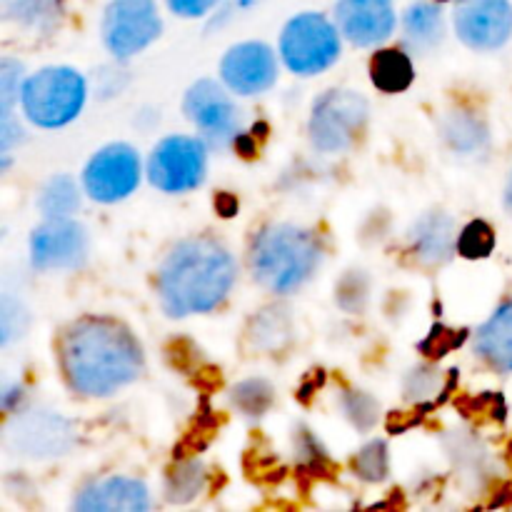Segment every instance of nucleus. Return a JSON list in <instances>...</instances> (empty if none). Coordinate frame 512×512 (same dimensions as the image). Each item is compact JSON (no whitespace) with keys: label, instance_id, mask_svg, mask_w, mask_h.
<instances>
[{"label":"nucleus","instance_id":"39448f33","mask_svg":"<svg viewBox=\"0 0 512 512\" xmlns=\"http://www.w3.org/2000/svg\"><path fill=\"white\" fill-rule=\"evenodd\" d=\"M283 63L295 75H318L338 60L340 33L325 15L300 13L280 35Z\"/></svg>","mask_w":512,"mask_h":512},{"label":"nucleus","instance_id":"e433bc0d","mask_svg":"<svg viewBox=\"0 0 512 512\" xmlns=\"http://www.w3.org/2000/svg\"><path fill=\"white\" fill-rule=\"evenodd\" d=\"M505 205L512 210V173H510V180H508V188H505Z\"/></svg>","mask_w":512,"mask_h":512},{"label":"nucleus","instance_id":"b1692460","mask_svg":"<svg viewBox=\"0 0 512 512\" xmlns=\"http://www.w3.org/2000/svg\"><path fill=\"white\" fill-rule=\"evenodd\" d=\"M205 488V468L198 460H183L175 465L165 480V498L170 503H190Z\"/></svg>","mask_w":512,"mask_h":512},{"label":"nucleus","instance_id":"7c9ffc66","mask_svg":"<svg viewBox=\"0 0 512 512\" xmlns=\"http://www.w3.org/2000/svg\"><path fill=\"white\" fill-rule=\"evenodd\" d=\"M440 385H443V378L433 368H418L405 380V393H408V400H413V403H425L430 395H435Z\"/></svg>","mask_w":512,"mask_h":512},{"label":"nucleus","instance_id":"dca6fc26","mask_svg":"<svg viewBox=\"0 0 512 512\" xmlns=\"http://www.w3.org/2000/svg\"><path fill=\"white\" fill-rule=\"evenodd\" d=\"M73 508L80 512H145L150 508V495L140 480L115 475L85 485Z\"/></svg>","mask_w":512,"mask_h":512},{"label":"nucleus","instance_id":"ddd939ff","mask_svg":"<svg viewBox=\"0 0 512 512\" xmlns=\"http://www.w3.org/2000/svg\"><path fill=\"white\" fill-rule=\"evenodd\" d=\"M88 253L85 230L70 218L45 220L30 235V260L38 270L80 268Z\"/></svg>","mask_w":512,"mask_h":512},{"label":"nucleus","instance_id":"0eeeda50","mask_svg":"<svg viewBox=\"0 0 512 512\" xmlns=\"http://www.w3.org/2000/svg\"><path fill=\"white\" fill-rule=\"evenodd\" d=\"M163 30L155 0H110L103 15V40L115 58L148 48Z\"/></svg>","mask_w":512,"mask_h":512},{"label":"nucleus","instance_id":"423d86ee","mask_svg":"<svg viewBox=\"0 0 512 512\" xmlns=\"http://www.w3.org/2000/svg\"><path fill=\"white\" fill-rule=\"evenodd\" d=\"M368 123V100L353 90H328L310 115V140L323 153H338L355 143Z\"/></svg>","mask_w":512,"mask_h":512},{"label":"nucleus","instance_id":"5701e85b","mask_svg":"<svg viewBox=\"0 0 512 512\" xmlns=\"http://www.w3.org/2000/svg\"><path fill=\"white\" fill-rule=\"evenodd\" d=\"M80 205V193L78 185L70 175H55L45 183V188L40 190L38 208L45 215V220L53 218H70V215L78 210Z\"/></svg>","mask_w":512,"mask_h":512},{"label":"nucleus","instance_id":"393cba45","mask_svg":"<svg viewBox=\"0 0 512 512\" xmlns=\"http://www.w3.org/2000/svg\"><path fill=\"white\" fill-rule=\"evenodd\" d=\"M233 405L240 410V413L250 415V418H258L265 410L273 405V385L268 380H243L240 385H235L233 393Z\"/></svg>","mask_w":512,"mask_h":512},{"label":"nucleus","instance_id":"2f4dec72","mask_svg":"<svg viewBox=\"0 0 512 512\" xmlns=\"http://www.w3.org/2000/svg\"><path fill=\"white\" fill-rule=\"evenodd\" d=\"M0 325H3V345H8L15 335H23L25 330L23 305L10 295H3V303H0Z\"/></svg>","mask_w":512,"mask_h":512},{"label":"nucleus","instance_id":"20e7f679","mask_svg":"<svg viewBox=\"0 0 512 512\" xmlns=\"http://www.w3.org/2000/svg\"><path fill=\"white\" fill-rule=\"evenodd\" d=\"M85 80L73 68H43L30 75L20 90V103L30 123L40 128H60L78 118L85 105Z\"/></svg>","mask_w":512,"mask_h":512},{"label":"nucleus","instance_id":"2eb2a0df","mask_svg":"<svg viewBox=\"0 0 512 512\" xmlns=\"http://www.w3.org/2000/svg\"><path fill=\"white\" fill-rule=\"evenodd\" d=\"M335 23L353 45H378L395 30L393 0H338Z\"/></svg>","mask_w":512,"mask_h":512},{"label":"nucleus","instance_id":"f704fd0d","mask_svg":"<svg viewBox=\"0 0 512 512\" xmlns=\"http://www.w3.org/2000/svg\"><path fill=\"white\" fill-rule=\"evenodd\" d=\"M215 208H218V213L225 215V218H233V215L238 213V200L230 193H220L218 198H215Z\"/></svg>","mask_w":512,"mask_h":512},{"label":"nucleus","instance_id":"bb28decb","mask_svg":"<svg viewBox=\"0 0 512 512\" xmlns=\"http://www.w3.org/2000/svg\"><path fill=\"white\" fill-rule=\"evenodd\" d=\"M495 250V230L485 220H473L458 235V253L468 260L488 258Z\"/></svg>","mask_w":512,"mask_h":512},{"label":"nucleus","instance_id":"cd10ccee","mask_svg":"<svg viewBox=\"0 0 512 512\" xmlns=\"http://www.w3.org/2000/svg\"><path fill=\"white\" fill-rule=\"evenodd\" d=\"M340 405L345 410V418L358 430H370L380 418V408L375 403V398L363 393V390H345L343 398H340Z\"/></svg>","mask_w":512,"mask_h":512},{"label":"nucleus","instance_id":"6ab92c4d","mask_svg":"<svg viewBox=\"0 0 512 512\" xmlns=\"http://www.w3.org/2000/svg\"><path fill=\"white\" fill-rule=\"evenodd\" d=\"M403 30L405 40L413 45L415 50H430L443 40L445 23H443V10L435 3H420L410 5L403 15Z\"/></svg>","mask_w":512,"mask_h":512},{"label":"nucleus","instance_id":"473e14b6","mask_svg":"<svg viewBox=\"0 0 512 512\" xmlns=\"http://www.w3.org/2000/svg\"><path fill=\"white\" fill-rule=\"evenodd\" d=\"M168 8L175 15H183V18H200V15L210 13L220 0H165Z\"/></svg>","mask_w":512,"mask_h":512},{"label":"nucleus","instance_id":"9d476101","mask_svg":"<svg viewBox=\"0 0 512 512\" xmlns=\"http://www.w3.org/2000/svg\"><path fill=\"white\" fill-rule=\"evenodd\" d=\"M85 193L98 203H118L140 185V155L128 143L105 145L83 173Z\"/></svg>","mask_w":512,"mask_h":512},{"label":"nucleus","instance_id":"72a5a7b5","mask_svg":"<svg viewBox=\"0 0 512 512\" xmlns=\"http://www.w3.org/2000/svg\"><path fill=\"white\" fill-rule=\"evenodd\" d=\"M20 140H23V130L13 120V113H0V150L8 153Z\"/></svg>","mask_w":512,"mask_h":512},{"label":"nucleus","instance_id":"a211bd4d","mask_svg":"<svg viewBox=\"0 0 512 512\" xmlns=\"http://www.w3.org/2000/svg\"><path fill=\"white\" fill-rule=\"evenodd\" d=\"M478 353L498 370L512 373V300L500 305L478 330Z\"/></svg>","mask_w":512,"mask_h":512},{"label":"nucleus","instance_id":"c756f323","mask_svg":"<svg viewBox=\"0 0 512 512\" xmlns=\"http://www.w3.org/2000/svg\"><path fill=\"white\" fill-rule=\"evenodd\" d=\"M23 65L13 58L0 60V113H13V103L20 98Z\"/></svg>","mask_w":512,"mask_h":512},{"label":"nucleus","instance_id":"7ed1b4c3","mask_svg":"<svg viewBox=\"0 0 512 512\" xmlns=\"http://www.w3.org/2000/svg\"><path fill=\"white\" fill-rule=\"evenodd\" d=\"M320 255V243L308 230L290 223L268 225L253 240L250 273L270 293L288 295L308 283Z\"/></svg>","mask_w":512,"mask_h":512},{"label":"nucleus","instance_id":"6e6552de","mask_svg":"<svg viewBox=\"0 0 512 512\" xmlns=\"http://www.w3.org/2000/svg\"><path fill=\"white\" fill-rule=\"evenodd\" d=\"M148 178L163 193H185L205 178V143L188 135H170L155 145Z\"/></svg>","mask_w":512,"mask_h":512},{"label":"nucleus","instance_id":"c85d7f7f","mask_svg":"<svg viewBox=\"0 0 512 512\" xmlns=\"http://www.w3.org/2000/svg\"><path fill=\"white\" fill-rule=\"evenodd\" d=\"M465 338H468V330H450L443 328V325H435V328L430 330L428 338L420 343V350H423L428 358H443V355L460 348V345L465 343Z\"/></svg>","mask_w":512,"mask_h":512},{"label":"nucleus","instance_id":"4be33fe9","mask_svg":"<svg viewBox=\"0 0 512 512\" xmlns=\"http://www.w3.org/2000/svg\"><path fill=\"white\" fill-rule=\"evenodd\" d=\"M443 135L458 153H478L488 145V128L473 113H450L443 123Z\"/></svg>","mask_w":512,"mask_h":512},{"label":"nucleus","instance_id":"f03ea898","mask_svg":"<svg viewBox=\"0 0 512 512\" xmlns=\"http://www.w3.org/2000/svg\"><path fill=\"white\" fill-rule=\"evenodd\" d=\"M235 260L210 238H190L165 255L158 273L160 305L170 318L208 313L228 298Z\"/></svg>","mask_w":512,"mask_h":512},{"label":"nucleus","instance_id":"c9c22d12","mask_svg":"<svg viewBox=\"0 0 512 512\" xmlns=\"http://www.w3.org/2000/svg\"><path fill=\"white\" fill-rule=\"evenodd\" d=\"M20 395H23V390L18 388V385H13V388H5V393H3V408L5 410H13V400L15 398H20Z\"/></svg>","mask_w":512,"mask_h":512},{"label":"nucleus","instance_id":"1a4fd4ad","mask_svg":"<svg viewBox=\"0 0 512 512\" xmlns=\"http://www.w3.org/2000/svg\"><path fill=\"white\" fill-rule=\"evenodd\" d=\"M185 115L198 125L203 140L213 148H225L238 140L243 115L228 93L215 80H198L185 93Z\"/></svg>","mask_w":512,"mask_h":512},{"label":"nucleus","instance_id":"4468645a","mask_svg":"<svg viewBox=\"0 0 512 512\" xmlns=\"http://www.w3.org/2000/svg\"><path fill=\"white\" fill-rule=\"evenodd\" d=\"M220 75L225 85L238 95L265 93L278 78L275 53L265 43H240L225 53L220 63Z\"/></svg>","mask_w":512,"mask_h":512},{"label":"nucleus","instance_id":"a878e982","mask_svg":"<svg viewBox=\"0 0 512 512\" xmlns=\"http://www.w3.org/2000/svg\"><path fill=\"white\" fill-rule=\"evenodd\" d=\"M388 448H385L383 440H373V443L365 445L353 460V470L360 480L365 483H380V480L388 478Z\"/></svg>","mask_w":512,"mask_h":512},{"label":"nucleus","instance_id":"f257e3e1","mask_svg":"<svg viewBox=\"0 0 512 512\" xmlns=\"http://www.w3.org/2000/svg\"><path fill=\"white\" fill-rule=\"evenodd\" d=\"M60 365L75 393L105 398L138 378L143 348L118 320L83 318L65 330Z\"/></svg>","mask_w":512,"mask_h":512},{"label":"nucleus","instance_id":"9b49d317","mask_svg":"<svg viewBox=\"0 0 512 512\" xmlns=\"http://www.w3.org/2000/svg\"><path fill=\"white\" fill-rule=\"evenodd\" d=\"M8 448L18 455L35 460H48L65 455L75 443L73 425L63 415L48 413V410H33V413L15 415L5 430Z\"/></svg>","mask_w":512,"mask_h":512},{"label":"nucleus","instance_id":"aec40b11","mask_svg":"<svg viewBox=\"0 0 512 512\" xmlns=\"http://www.w3.org/2000/svg\"><path fill=\"white\" fill-rule=\"evenodd\" d=\"M413 78V63H410L408 53H403V50L385 48L370 60V80L383 93H403V90L410 88Z\"/></svg>","mask_w":512,"mask_h":512},{"label":"nucleus","instance_id":"f8f14e48","mask_svg":"<svg viewBox=\"0 0 512 512\" xmlns=\"http://www.w3.org/2000/svg\"><path fill=\"white\" fill-rule=\"evenodd\" d=\"M455 33L473 50H498L512 35L510 0H458Z\"/></svg>","mask_w":512,"mask_h":512},{"label":"nucleus","instance_id":"412c9836","mask_svg":"<svg viewBox=\"0 0 512 512\" xmlns=\"http://www.w3.org/2000/svg\"><path fill=\"white\" fill-rule=\"evenodd\" d=\"M5 20L48 33L63 18V0H0Z\"/></svg>","mask_w":512,"mask_h":512},{"label":"nucleus","instance_id":"f3484780","mask_svg":"<svg viewBox=\"0 0 512 512\" xmlns=\"http://www.w3.org/2000/svg\"><path fill=\"white\" fill-rule=\"evenodd\" d=\"M410 250L425 265H438L450 260L458 250L453 218L445 213H428L410 228Z\"/></svg>","mask_w":512,"mask_h":512},{"label":"nucleus","instance_id":"4c0bfd02","mask_svg":"<svg viewBox=\"0 0 512 512\" xmlns=\"http://www.w3.org/2000/svg\"><path fill=\"white\" fill-rule=\"evenodd\" d=\"M440 3H448V0H440Z\"/></svg>","mask_w":512,"mask_h":512}]
</instances>
